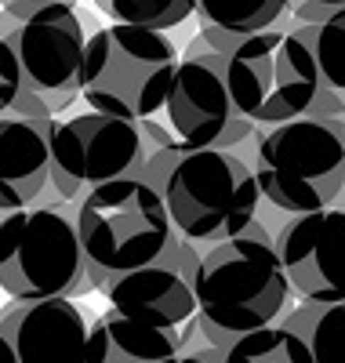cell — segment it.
<instances>
[{"instance_id":"cell-24","label":"cell","mask_w":345,"mask_h":363,"mask_svg":"<svg viewBox=\"0 0 345 363\" xmlns=\"http://www.w3.org/2000/svg\"><path fill=\"white\" fill-rule=\"evenodd\" d=\"M218 356L222 352H211V349H204V352H175V356H168V359H160V363H218Z\"/></svg>"},{"instance_id":"cell-8","label":"cell","mask_w":345,"mask_h":363,"mask_svg":"<svg viewBox=\"0 0 345 363\" xmlns=\"http://www.w3.org/2000/svg\"><path fill=\"white\" fill-rule=\"evenodd\" d=\"M0 291L11 301L91 291L70 207L26 203L0 211Z\"/></svg>"},{"instance_id":"cell-5","label":"cell","mask_w":345,"mask_h":363,"mask_svg":"<svg viewBox=\"0 0 345 363\" xmlns=\"http://www.w3.org/2000/svg\"><path fill=\"white\" fill-rule=\"evenodd\" d=\"M178 66V48L160 29L109 22L91 29L84 44L80 99L124 120H146L164 109L168 87Z\"/></svg>"},{"instance_id":"cell-25","label":"cell","mask_w":345,"mask_h":363,"mask_svg":"<svg viewBox=\"0 0 345 363\" xmlns=\"http://www.w3.org/2000/svg\"><path fill=\"white\" fill-rule=\"evenodd\" d=\"M0 363H18V359H15V349H11V342L4 338V330H0Z\"/></svg>"},{"instance_id":"cell-15","label":"cell","mask_w":345,"mask_h":363,"mask_svg":"<svg viewBox=\"0 0 345 363\" xmlns=\"http://www.w3.org/2000/svg\"><path fill=\"white\" fill-rule=\"evenodd\" d=\"M178 352V335L138 323L116 309L87 327L84 363H160Z\"/></svg>"},{"instance_id":"cell-14","label":"cell","mask_w":345,"mask_h":363,"mask_svg":"<svg viewBox=\"0 0 345 363\" xmlns=\"http://www.w3.org/2000/svg\"><path fill=\"white\" fill-rule=\"evenodd\" d=\"M48 124L51 116H0V211L33 203L48 186Z\"/></svg>"},{"instance_id":"cell-16","label":"cell","mask_w":345,"mask_h":363,"mask_svg":"<svg viewBox=\"0 0 345 363\" xmlns=\"http://www.w3.org/2000/svg\"><path fill=\"white\" fill-rule=\"evenodd\" d=\"M200 29L229 33L236 44L262 33L288 15V0H197L193 8Z\"/></svg>"},{"instance_id":"cell-18","label":"cell","mask_w":345,"mask_h":363,"mask_svg":"<svg viewBox=\"0 0 345 363\" xmlns=\"http://www.w3.org/2000/svg\"><path fill=\"white\" fill-rule=\"evenodd\" d=\"M218 363H312V352L305 338L295 335L291 327L269 323L236 338L229 349H222Z\"/></svg>"},{"instance_id":"cell-6","label":"cell","mask_w":345,"mask_h":363,"mask_svg":"<svg viewBox=\"0 0 345 363\" xmlns=\"http://www.w3.org/2000/svg\"><path fill=\"white\" fill-rule=\"evenodd\" d=\"M255 182L284 215L334 207L345 189V116H298L262 131Z\"/></svg>"},{"instance_id":"cell-11","label":"cell","mask_w":345,"mask_h":363,"mask_svg":"<svg viewBox=\"0 0 345 363\" xmlns=\"http://www.w3.org/2000/svg\"><path fill=\"white\" fill-rule=\"evenodd\" d=\"M204 251H207V244L175 233L160 258H153L142 269L124 272L120 280H113L106 287L109 306L138 323L178 335L185 320L197 313L193 272H197V262L204 258Z\"/></svg>"},{"instance_id":"cell-7","label":"cell","mask_w":345,"mask_h":363,"mask_svg":"<svg viewBox=\"0 0 345 363\" xmlns=\"http://www.w3.org/2000/svg\"><path fill=\"white\" fill-rule=\"evenodd\" d=\"M226 84L236 109L258 128L309 116L324 87L312 48L291 29V15L226 55Z\"/></svg>"},{"instance_id":"cell-9","label":"cell","mask_w":345,"mask_h":363,"mask_svg":"<svg viewBox=\"0 0 345 363\" xmlns=\"http://www.w3.org/2000/svg\"><path fill=\"white\" fill-rule=\"evenodd\" d=\"M146 145L138 124L87 109L77 116H51L48 124V189L62 203H77L91 189L116 178L142 174Z\"/></svg>"},{"instance_id":"cell-10","label":"cell","mask_w":345,"mask_h":363,"mask_svg":"<svg viewBox=\"0 0 345 363\" xmlns=\"http://www.w3.org/2000/svg\"><path fill=\"white\" fill-rule=\"evenodd\" d=\"M164 116L178 142L200 149H236L258 128L233 102L226 84V55H218L204 37L190 40L178 58L164 99Z\"/></svg>"},{"instance_id":"cell-26","label":"cell","mask_w":345,"mask_h":363,"mask_svg":"<svg viewBox=\"0 0 345 363\" xmlns=\"http://www.w3.org/2000/svg\"><path fill=\"white\" fill-rule=\"evenodd\" d=\"M55 4H73L77 8V0H55Z\"/></svg>"},{"instance_id":"cell-19","label":"cell","mask_w":345,"mask_h":363,"mask_svg":"<svg viewBox=\"0 0 345 363\" xmlns=\"http://www.w3.org/2000/svg\"><path fill=\"white\" fill-rule=\"evenodd\" d=\"M291 29L312 48V58H317L324 87L334 91V95L345 102V4L317 26H295L291 22Z\"/></svg>"},{"instance_id":"cell-20","label":"cell","mask_w":345,"mask_h":363,"mask_svg":"<svg viewBox=\"0 0 345 363\" xmlns=\"http://www.w3.org/2000/svg\"><path fill=\"white\" fill-rule=\"evenodd\" d=\"M95 8L102 15H109L113 22L168 33V29L182 26L185 18L193 15L197 0H95Z\"/></svg>"},{"instance_id":"cell-21","label":"cell","mask_w":345,"mask_h":363,"mask_svg":"<svg viewBox=\"0 0 345 363\" xmlns=\"http://www.w3.org/2000/svg\"><path fill=\"white\" fill-rule=\"evenodd\" d=\"M22 87V73H18V58L11 51V44L0 37V116H4Z\"/></svg>"},{"instance_id":"cell-4","label":"cell","mask_w":345,"mask_h":363,"mask_svg":"<svg viewBox=\"0 0 345 363\" xmlns=\"http://www.w3.org/2000/svg\"><path fill=\"white\" fill-rule=\"evenodd\" d=\"M73 225L84 269L95 291H106L124 272L160 258L171 244V215L142 174L116 178L73 203Z\"/></svg>"},{"instance_id":"cell-22","label":"cell","mask_w":345,"mask_h":363,"mask_svg":"<svg viewBox=\"0 0 345 363\" xmlns=\"http://www.w3.org/2000/svg\"><path fill=\"white\" fill-rule=\"evenodd\" d=\"M135 124H138V138H142V145H146V157H149V153H156V149H164V145H171V142H178V138H175V131H171L168 124H160L156 116L135 120Z\"/></svg>"},{"instance_id":"cell-12","label":"cell","mask_w":345,"mask_h":363,"mask_svg":"<svg viewBox=\"0 0 345 363\" xmlns=\"http://www.w3.org/2000/svg\"><path fill=\"white\" fill-rule=\"evenodd\" d=\"M273 244L295 298L317 306L345 301V207L291 215Z\"/></svg>"},{"instance_id":"cell-3","label":"cell","mask_w":345,"mask_h":363,"mask_svg":"<svg viewBox=\"0 0 345 363\" xmlns=\"http://www.w3.org/2000/svg\"><path fill=\"white\" fill-rule=\"evenodd\" d=\"M0 37L18 58L22 87L8 116H58L80 99L87 29L73 4L55 0H4Z\"/></svg>"},{"instance_id":"cell-27","label":"cell","mask_w":345,"mask_h":363,"mask_svg":"<svg viewBox=\"0 0 345 363\" xmlns=\"http://www.w3.org/2000/svg\"><path fill=\"white\" fill-rule=\"evenodd\" d=\"M334 4H345V0H334Z\"/></svg>"},{"instance_id":"cell-17","label":"cell","mask_w":345,"mask_h":363,"mask_svg":"<svg viewBox=\"0 0 345 363\" xmlns=\"http://www.w3.org/2000/svg\"><path fill=\"white\" fill-rule=\"evenodd\" d=\"M280 323L305 338L312 363H345V301H331V306L302 301Z\"/></svg>"},{"instance_id":"cell-13","label":"cell","mask_w":345,"mask_h":363,"mask_svg":"<svg viewBox=\"0 0 345 363\" xmlns=\"http://www.w3.org/2000/svg\"><path fill=\"white\" fill-rule=\"evenodd\" d=\"M87 327L73 298L11 301L0 313V330L18 363H84Z\"/></svg>"},{"instance_id":"cell-23","label":"cell","mask_w":345,"mask_h":363,"mask_svg":"<svg viewBox=\"0 0 345 363\" xmlns=\"http://www.w3.org/2000/svg\"><path fill=\"white\" fill-rule=\"evenodd\" d=\"M309 116H345V102L334 95V91L320 87V95H317V102H312Z\"/></svg>"},{"instance_id":"cell-2","label":"cell","mask_w":345,"mask_h":363,"mask_svg":"<svg viewBox=\"0 0 345 363\" xmlns=\"http://www.w3.org/2000/svg\"><path fill=\"white\" fill-rule=\"evenodd\" d=\"M193 298L204 342L218 352L251 330L276 323L291 298L276 244L255 236L211 244L193 272Z\"/></svg>"},{"instance_id":"cell-1","label":"cell","mask_w":345,"mask_h":363,"mask_svg":"<svg viewBox=\"0 0 345 363\" xmlns=\"http://www.w3.org/2000/svg\"><path fill=\"white\" fill-rule=\"evenodd\" d=\"M142 178L160 193L175 233L207 247L240 236L262 203L255 171L233 149L171 142L146 157Z\"/></svg>"}]
</instances>
